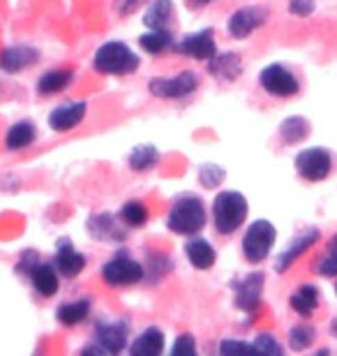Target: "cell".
<instances>
[{
  "label": "cell",
  "mask_w": 337,
  "mask_h": 356,
  "mask_svg": "<svg viewBox=\"0 0 337 356\" xmlns=\"http://www.w3.org/2000/svg\"><path fill=\"white\" fill-rule=\"evenodd\" d=\"M335 291H337V284H335Z\"/></svg>",
  "instance_id": "obj_44"
},
{
  "label": "cell",
  "mask_w": 337,
  "mask_h": 356,
  "mask_svg": "<svg viewBox=\"0 0 337 356\" xmlns=\"http://www.w3.org/2000/svg\"><path fill=\"white\" fill-rule=\"evenodd\" d=\"M296 172L303 181L310 183H321L326 181L333 172V158L326 148H305L296 155Z\"/></svg>",
  "instance_id": "obj_5"
},
{
  "label": "cell",
  "mask_w": 337,
  "mask_h": 356,
  "mask_svg": "<svg viewBox=\"0 0 337 356\" xmlns=\"http://www.w3.org/2000/svg\"><path fill=\"white\" fill-rule=\"evenodd\" d=\"M314 270H317L319 275L337 277V254H331V252H328L324 259H319L317 264H314Z\"/></svg>",
  "instance_id": "obj_36"
},
{
  "label": "cell",
  "mask_w": 337,
  "mask_h": 356,
  "mask_svg": "<svg viewBox=\"0 0 337 356\" xmlns=\"http://www.w3.org/2000/svg\"><path fill=\"white\" fill-rule=\"evenodd\" d=\"M328 250H331V254H337V234L331 238V243H328Z\"/></svg>",
  "instance_id": "obj_41"
},
{
  "label": "cell",
  "mask_w": 337,
  "mask_h": 356,
  "mask_svg": "<svg viewBox=\"0 0 337 356\" xmlns=\"http://www.w3.org/2000/svg\"><path fill=\"white\" fill-rule=\"evenodd\" d=\"M164 354V333L157 326H148L132 340L130 356H162Z\"/></svg>",
  "instance_id": "obj_17"
},
{
  "label": "cell",
  "mask_w": 337,
  "mask_h": 356,
  "mask_svg": "<svg viewBox=\"0 0 337 356\" xmlns=\"http://www.w3.org/2000/svg\"><path fill=\"white\" fill-rule=\"evenodd\" d=\"M208 70L217 81L231 83L240 76L243 72V60L236 51H224V54H215L211 60H208Z\"/></svg>",
  "instance_id": "obj_16"
},
{
  "label": "cell",
  "mask_w": 337,
  "mask_h": 356,
  "mask_svg": "<svg viewBox=\"0 0 337 356\" xmlns=\"http://www.w3.org/2000/svg\"><path fill=\"white\" fill-rule=\"evenodd\" d=\"M88 315H90V301H88V298H79V301L63 303L60 308H58V312H56L58 322L65 324V326L81 324Z\"/></svg>",
  "instance_id": "obj_26"
},
{
  "label": "cell",
  "mask_w": 337,
  "mask_h": 356,
  "mask_svg": "<svg viewBox=\"0 0 337 356\" xmlns=\"http://www.w3.org/2000/svg\"><path fill=\"white\" fill-rule=\"evenodd\" d=\"M249 345H252V356H284L282 345L272 333H259Z\"/></svg>",
  "instance_id": "obj_32"
},
{
  "label": "cell",
  "mask_w": 337,
  "mask_h": 356,
  "mask_svg": "<svg viewBox=\"0 0 337 356\" xmlns=\"http://www.w3.org/2000/svg\"><path fill=\"white\" fill-rule=\"evenodd\" d=\"M127 162H130V167L134 172H148V169H153L157 162H160V151L150 144H141L130 153Z\"/></svg>",
  "instance_id": "obj_28"
},
{
  "label": "cell",
  "mask_w": 337,
  "mask_h": 356,
  "mask_svg": "<svg viewBox=\"0 0 337 356\" xmlns=\"http://www.w3.org/2000/svg\"><path fill=\"white\" fill-rule=\"evenodd\" d=\"M220 356H252V345L236 338H227L220 343Z\"/></svg>",
  "instance_id": "obj_34"
},
{
  "label": "cell",
  "mask_w": 337,
  "mask_h": 356,
  "mask_svg": "<svg viewBox=\"0 0 337 356\" xmlns=\"http://www.w3.org/2000/svg\"><path fill=\"white\" fill-rule=\"evenodd\" d=\"M268 19V10L261 5H247V7H240V10H236L231 14V19H229V33L233 35L236 40H245L249 38L256 28L266 24Z\"/></svg>",
  "instance_id": "obj_9"
},
{
  "label": "cell",
  "mask_w": 337,
  "mask_h": 356,
  "mask_svg": "<svg viewBox=\"0 0 337 356\" xmlns=\"http://www.w3.org/2000/svg\"><path fill=\"white\" fill-rule=\"evenodd\" d=\"M38 60H40V51L33 47L17 44V47H7L0 51V70L7 74H17L21 70L35 65Z\"/></svg>",
  "instance_id": "obj_14"
},
{
  "label": "cell",
  "mask_w": 337,
  "mask_h": 356,
  "mask_svg": "<svg viewBox=\"0 0 337 356\" xmlns=\"http://www.w3.org/2000/svg\"><path fill=\"white\" fill-rule=\"evenodd\" d=\"M312 356H333V354H331V350H319L317 354H312Z\"/></svg>",
  "instance_id": "obj_42"
},
{
  "label": "cell",
  "mask_w": 337,
  "mask_h": 356,
  "mask_svg": "<svg viewBox=\"0 0 337 356\" xmlns=\"http://www.w3.org/2000/svg\"><path fill=\"white\" fill-rule=\"evenodd\" d=\"M259 83L272 97H293L300 90V81L293 76L291 70H286L279 63H272V65L261 70Z\"/></svg>",
  "instance_id": "obj_7"
},
{
  "label": "cell",
  "mask_w": 337,
  "mask_h": 356,
  "mask_svg": "<svg viewBox=\"0 0 337 356\" xmlns=\"http://www.w3.org/2000/svg\"><path fill=\"white\" fill-rule=\"evenodd\" d=\"M307 134H310V123L303 116H291L279 125V137L284 144H298L307 139Z\"/></svg>",
  "instance_id": "obj_27"
},
{
  "label": "cell",
  "mask_w": 337,
  "mask_h": 356,
  "mask_svg": "<svg viewBox=\"0 0 337 356\" xmlns=\"http://www.w3.org/2000/svg\"><path fill=\"white\" fill-rule=\"evenodd\" d=\"M199 88V79L195 72L185 70V72L171 76H160V79H150L148 81V90L153 92L155 97H162V99H181V97H188L192 95Z\"/></svg>",
  "instance_id": "obj_8"
},
{
  "label": "cell",
  "mask_w": 337,
  "mask_h": 356,
  "mask_svg": "<svg viewBox=\"0 0 337 356\" xmlns=\"http://www.w3.org/2000/svg\"><path fill=\"white\" fill-rule=\"evenodd\" d=\"M178 54L188 56V58H195V60H211L213 56L217 54L213 31L208 28V31H199V33L188 35V38L178 44Z\"/></svg>",
  "instance_id": "obj_11"
},
{
  "label": "cell",
  "mask_w": 337,
  "mask_h": 356,
  "mask_svg": "<svg viewBox=\"0 0 337 356\" xmlns=\"http://www.w3.org/2000/svg\"><path fill=\"white\" fill-rule=\"evenodd\" d=\"M139 44L146 54L160 56L162 51H167L171 47V33L169 31H148L139 38Z\"/></svg>",
  "instance_id": "obj_29"
},
{
  "label": "cell",
  "mask_w": 337,
  "mask_h": 356,
  "mask_svg": "<svg viewBox=\"0 0 337 356\" xmlns=\"http://www.w3.org/2000/svg\"><path fill=\"white\" fill-rule=\"evenodd\" d=\"M85 109H88V106H85V102H81V99H72V102L56 106V109L49 113V127L56 132H67L81 123L85 116Z\"/></svg>",
  "instance_id": "obj_13"
},
{
  "label": "cell",
  "mask_w": 337,
  "mask_h": 356,
  "mask_svg": "<svg viewBox=\"0 0 337 356\" xmlns=\"http://www.w3.org/2000/svg\"><path fill=\"white\" fill-rule=\"evenodd\" d=\"M314 338H317V329L312 324H296L289 331V347L296 352H305L307 347H312Z\"/></svg>",
  "instance_id": "obj_30"
},
{
  "label": "cell",
  "mask_w": 337,
  "mask_h": 356,
  "mask_svg": "<svg viewBox=\"0 0 337 356\" xmlns=\"http://www.w3.org/2000/svg\"><path fill=\"white\" fill-rule=\"evenodd\" d=\"M185 254H188V261L197 270H208L215 266V259H217V252L211 241L206 238H192L188 245H185Z\"/></svg>",
  "instance_id": "obj_19"
},
{
  "label": "cell",
  "mask_w": 337,
  "mask_h": 356,
  "mask_svg": "<svg viewBox=\"0 0 337 356\" xmlns=\"http://www.w3.org/2000/svg\"><path fill=\"white\" fill-rule=\"evenodd\" d=\"M224 181V169L217 167V165H202L199 167V183L204 185V188L213 190L217 188V185Z\"/></svg>",
  "instance_id": "obj_33"
},
{
  "label": "cell",
  "mask_w": 337,
  "mask_h": 356,
  "mask_svg": "<svg viewBox=\"0 0 337 356\" xmlns=\"http://www.w3.org/2000/svg\"><path fill=\"white\" fill-rule=\"evenodd\" d=\"M120 220L127 225V227H143L148 222V209L143 206L141 202H136V199H132V202H127L123 209H120Z\"/></svg>",
  "instance_id": "obj_31"
},
{
  "label": "cell",
  "mask_w": 337,
  "mask_h": 356,
  "mask_svg": "<svg viewBox=\"0 0 337 356\" xmlns=\"http://www.w3.org/2000/svg\"><path fill=\"white\" fill-rule=\"evenodd\" d=\"M289 12L293 17H310L314 12V0H289Z\"/></svg>",
  "instance_id": "obj_37"
},
{
  "label": "cell",
  "mask_w": 337,
  "mask_h": 356,
  "mask_svg": "<svg viewBox=\"0 0 337 356\" xmlns=\"http://www.w3.org/2000/svg\"><path fill=\"white\" fill-rule=\"evenodd\" d=\"M289 305L300 317H312L314 310L319 308V289L314 284H300L289 296Z\"/></svg>",
  "instance_id": "obj_21"
},
{
  "label": "cell",
  "mask_w": 337,
  "mask_h": 356,
  "mask_svg": "<svg viewBox=\"0 0 337 356\" xmlns=\"http://www.w3.org/2000/svg\"><path fill=\"white\" fill-rule=\"evenodd\" d=\"M319 229H305V232H300L296 238L291 241L289 245L284 248L282 252H279V257H277V261H275V268L279 270V273H284V270H289V266L296 261L298 257H303V254L310 250V248L317 243L319 241Z\"/></svg>",
  "instance_id": "obj_12"
},
{
  "label": "cell",
  "mask_w": 337,
  "mask_h": 356,
  "mask_svg": "<svg viewBox=\"0 0 337 356\" xmlns=\"http://www.w3.org/2000/svg\"><path fill=\"white\" fill-rule=\"evenodd\" d=\"M97 345L109 354L118 356L127 345V331L123 324H99L97 326Z\"/></svg>",
  "instance_id": "obj_20"
},
{
  "label": "cell",
  "mask_w": 337,
  "mask_h": 356,
  "mask_svg": "<svg viewBox=\"0 0 337 356\" xmlns=\"http://www.w3.org/2000/svg\"><path fill=\"white\" fill-rule=\"evenodd\" d=\"M171 19H174V3H171V0H153L146 10L143 24H146L150 31H167Z\"/></svg>",
  "instance_id": "obj_22"
},
{
  "label": "cell",
  "mask_w": 337,
  "mask_h": 356,
  "mask_svg": "<svg viewBox=\"0 0 337 356\" xmlns=\"http://www.w3.org/2000/svg\"><path fill=\"white\" fill-rule=\"evenodd\" d=\"M247 218V199L236 190H224L213 202V222L222 236L238 232Z\"/></svg>",
  "instance_id": "obj_2"
},
{
  "label": "cell",
  "mask_w": 337,
  "mask_h": 356,
  "mask_svg": "<svg viewBox=\"0 0 337 356\" xmlns=\"http://www.w3.org/2000/svg\"><path fill=\"white\" fill-rule=\"evenodd\" d=\"M54 259H56V268H58V273L67 275V277H74L85 268V257L76 250L74 245H72L69 238H60L58 243H56V257Z\"/></svg>",
  "instance_id": "obj_15"
},
{
  "label": "cell",
  "mask_w": 337,
  "mask_h": 356,
  "mask_svg": "<svg viewBox=\"0 0 337 356\" xmlns=\"http://www.w3.org/2000/svg\"><path fill=\"white\" fill-rule=\"evenodd\" d=\"M28 277H31V284L33 289L38 291L40 296H54L56 291H58L60 282H58V273H56V268L51 264H42V261H38L31 273H28Z\"/></svg>",
  "instance_id": "obj_18"
},
{
  "label": "cell",
  "mask_w": 337,
  "mask_h": 356,
  "mask_svg": "<svg viewBox=\"0 0 337 356\" xmlns=\"http://www.w3.org/2000/svg\"><path fill=\"white\" fill-rule=\"evenodd\" d=\"M208 211L206 204L195 195H183L169 209L167 227L178 236H195L206 227Z\"/></svg>",
  "instance_id": "obj_1"
},
{
  "label": "cell",
  "mask_w": 337,
  "mask_h": 356,
  "mask_svg": "<svg viewBox=\"0 0 337 356\" xmlns=\"http://www.w3.org/2000/svg\"><path fill=\"white\" fill-rule=\"evenodd\" d=\"M331 331H333V336H337V317L331 322Z\"/></svg>",
  "instance_id": "obj_43"
},
{
  "label": "cell",
  "mask_w": 337,
  "mask_h": 356,
  "mask_svg": "<svg viewBox=\"0 0 337 356\" xmlns=\"http://www.w3.org/2000/svg\"><path fill=\"white\" fill-rule=\"evenodd\" d=\"M139 3H141V0H125V5L120 7V12H123V14L134 12V10H136V5H139Z\"/></svg>",
  "instance_id": "obj_39"
},
{
  "label": "cell",
  "mask_w": 337,
  "mask_h": 356,
  "mask_svg": "<svg viewBox=\"0 0 337 356\" xmlns=\"http://www.w3.org/2000/svg\"><path fill=\"white\" fill-rule=\"evenodd\" d=\"M263 282H266V277L259 270H254V273H249L243 277L240 282H236V305H238L240 310L245 312H254L259 308L261 303V296H263Z\"/></svg>",
  "instance_id": "obj_10"
},
{
  "label": "cell",
  "mask_w": 337,
  "mask_h": 356,
  "mask_svg": "<svg viewBox=\"0 0 337 356\" xmlns=\"http://www.w3.org/2000/svg\"><path fill=\"white\" fill-rule=\"evenodd\" d=\"M143 273H146L143 266L127 254H118L102 266V280L109 287H130L143 280Z\"/></svg>",
  "instance_id": "obj_6"
},
{
  "label": "cell",
  "mask_w": 337,
  "mask_h": 356,
  "mask_svg": "<svg viewBox=\"0 0 337 356\" xmlns=\"http://www.w3.org/2000/svg\"><path fill=\"white\" fill-rule=\"evenodd\" d=\"M88 232H90V236H95L99 241H120L125 236L109 213H97V216L88 218Z\"/></svg>",
  "instance_id": "obj_23"
},
{
  "label": "cell",
  "mask_w": 337,
  "mask_h": 356,
  "mask_svg": "<svg viewBox=\"0 0 337 356\" xmlns=\"http://www.w3.org/2000/svg\"><path fill=\"white\" fill-rule=\"evenodd\" d=\"M169 356H197V340L192 333H183V336L176 338L174 350Z\"/></svg>",
  "instance_id": "obj_35"
},
{
  "label": "cell",
  "mask_w": 337,
  "mask_h": 356,
  "mask_svg": "<svg viewBox=\"0 0 337 356\" xmlns=\"http://www.w3.org/2000/svg\"><path fill=\"white\" fill-rule=\"evenodd\" d=\"M92 67L102 74H132L139 70V56H136L125 42H106L95 51L92 58Z\"/></svg>",
  "instance_id": "obj_3"
},
{
  "label": "cell",
  "mask_w": 337,
  "mask_h": 356,
  "mask_svg": "<svg viewBox=\"0 0 337 356\" xmlns=\"http://www.w3.org/2000/svg\"><path fill=\"white\" fill-rule=\"evenodd\" d=\"M79 356H109V352L102 350V347H99L97 343H92V345H88V347H83L81 354H79Z\"/></svg>",
  "instance_id": "obj_38"
},
{
  "label": "cell",
  "mask_w": 337,
  "mask_h": 356,
  "mask_svg": "<svg viewBox=\"0 0 337 356\" xmlns=\"http://www.w3.org/2000/svg\"><path fill=\"white\" fill-rule=\"evenodd\" d=\"M74 81L72 70H49L38 79V92L40 95H56V92L65 90Z\"/></svg>",
  "instance_id": "obj_24"
},
{
  "label": "cell",
  "mask_w": 337,
  "mask_h": 356,
  "mask_svg": "<svg viewBox=\"0 0 337 356\" xmlns=\"http://www.w3.org/2000/svg\"><path fill=\"white\" fill-rule=\"evenodd\" d=\"M277 229L268 220H256L247 227L245 236H243V254L249 264H261L268 257L272 245H275Z\"/></svg>",
  "instance_id": "obj_4"
},
{
  "label": "cell",
  "mask_w": 337,
  "mask_h": 356,
  "mask_svg": "<svg viewBox=\"0 0 337 356\" xmlns=\"http://www.w3.org/2000/svg\"><path fill=\"white\" fill-rule=\"evenodd\" d=\"M38 137V130H35V125L31 120H19V123H14L10 130H7V137H5V146L10 148V151H24L28 148Z\"/></svg>",
  "instance_id": "obj_25"
},
{
  "label": "cell",
  "mask_w": 337,
  "mask_h": 356,
  "mask_svg": "<svg viewBox=\"0 0 337 356\" xmlns=\"http://www.w3.org/2000/svg\"><path fill=\"white\" fill-rule=\"evenodd\" d=\"M185 3H188V7H192V10H199V7L211 5L213 0H185Z\"/></svg>",
  "instance_id": "obj_40"
}]
</instances>
